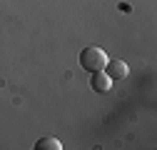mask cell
<instances>
[{"label": "cell", "instance_id": "obj_1", "mask_svg": "<svg viewBox=\"0 0 157 150\" xmlns=\"http://www.w3.org/2000/svg\"><path fill=\"white\" fill-rule=\"evenodd\" d=\"M107 60H110L107 53H105L102 48H97V45H87V48L80 53V65H82V70H87V73L105 70Z\"/></svg>", "mask_w": 157, "mask_h": 150}, {"label": "cell", "instance_id": "obj_2", "mask_svg": "<svg viewBox=\"0 0 157 150\" xmlns=\"http://www.w3.org/2000/svg\"><path fill=\"white\" fill-rule=\"evenodd\" d=\"M105 73L110 75V80H125L127 73H130V68H127V63H122V60H107Z\"/></svg>", "mask_w": 157, "mask_h": 150}, {"label": "cell", "instance_id": "obj_4", "mask_svg": "<svg viewBox=\"0 0 157 150\" xmlns=\"http://www.w3.org/2000/svg\"><path fill=\"white\" fill-rule=\"evenodd\" d=\"M35 148H37V150H60L63 143L57 140V138H40V140L35 143Z\"/></svg>", "mask_w": 157, "mask_h": 150}, {"label": "cell", "instance_id": "obj_3", "mask_svg": "<svg viewBox=\"0 0 157 150\" xmlns=\"http://www.w3.org/2000/svg\"><path fill=\"white\" fill-rule=\"evenodd\" d=\"M90 85H92L95 93H107V90L112 88V80H110V75H107L105 70H97V73H92Z\"/></svg>", "mask_w": 157, "mask_h": 150}]
</instances>
